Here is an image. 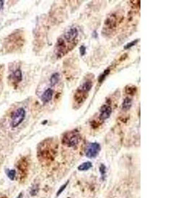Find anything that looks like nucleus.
Returning a JSON list of instances; mask_svg holds the SVG:
<instances>
[{
	"label": "nucleus",
	"mask_w": 177,
	"mask_h": 198,
	"mask_svg": "<svg viewBox=\"0 0 177 198\" xmlns=\"http://www.w3.org/2000/svg\"><path fill=\"white\" fill-rule=\"evenodd\" d=\"M78 31L71 27L59 37L55 45V52L58 58H62L75 48L78 43Z\"/></svg>",
	"instance_id": "f257e3e1"
},
{
	"label": "nucleus",
	"mask_w": 177,
	"mask_h": 198,
	"mask_svg": "<svg viewBox=\"0 0 177 198\" xmlns=\"http://www.w3.org/2000/svg\"><path fill=\"white\" fill-rule=\"evenodd\" d=\"M57 153V143L52 139L44 140L39 145L37 156L41 162L48 164L55 159Z\"/></svg>",
	"instance_id": "f03ea898"
},
{
	"label": "nucleus",
	"mask_w": 177,
	"mask_h": 198,
	"mask_svg": "<svg viewBox=\"0 0 177 198\" xmlns=\"http://www.w3.org/2000/svg\"><path fill=\"white\" fill-rule=\"evenodd\" d=\"M94 85V75L90 74V77H87L84 82L78 87L75 93L74 99L76 105H82L88 97V95Z\"/></svg>",
	"instance_id": "7ed1b4c3"
},
{
	"label": "nucleus",
	"mask_w": 177,
	"mask_h": 198,
	"mask_svg": "<svg viewBox=\"0 0 177 198\" xmlns=\"http://www.w3.org/2000/svg\"><path fill=\"white\" fill-rule=\"evenodd\" d=\"M122 19V15L121 13L118 12L110 13L105 21L102 34L108 36L109 34L114 33V31H116L117 27L119 26L120 24H121Z\"/></svg>",
	"instance_id": "20e7f679"
},
{
	"label": "nucleus",
	"mask_w": 177,
	"mask_h": 198,
	"mask_svg": "<svg viewBox=\"0 0 177 198\" xmlns=\"http://www.w3.org/2000/svg\"><path fill=\"white\" fill-rule=\"evenodd\" d=\"M81 140L82 137L79 131L74 130L68 131L63 136L62 144L68 147H75L79 144Z\"/></svg>",
	"instance_id": "39448f33"
},
{
	"label": "nucleus",
	"mask_w": 177,
	"mask_h": 198,
	"mask_svg": "<svg viewBox=\"0 0 177 198\" xmlns=\"http://www.w3.org/2000/svg\"><path fill=\"white\" fill-rule=\"evenodd\" d=\"M25 116V110L22 107L18 108L17 110L13 113L11 116V126H12V127H16L20 125L24 120Z\"/></svg>",
	"instance_id": "423d86ee"
},
{
	"label": "nucleus",
	"mask_w": 177,
	"mask_h": 198,
	"mask_svg": "<svg viewBox=\"0 0 177 198\" xmlns=\"http://www.w3.org/2000/svg\"><path fill=\"white\" fill-rule=\"evenodd\" d=\"M17 170L19 174V178L21 180H23L26 178L29 170V162L26 158H21L17 163Z\"/></svg>",
	"instance_id": "0eeeda50"
},
{
	"label": "nucleus",
	"mask_w": 177,
	"mask_h": 198,
	"mask_svg": "<svg viewBox=\"0 0 177 198\" xmlns=\"http://www.w3.org/2000/svg\"><path fill=\"white\" fill-rule=\"evenodd\" d=\"M101 150V147L99 143H92L88 146L86 152V156L88 158H96L99 154Z\"/></svg>",
	"instance_id": "6e6552de"
},
{
	"label": "nucleus",
	"mask_w": 177,
	"mask_h": 198,
	"mask_svg": "<svg viewBox=\"0 0 177 198\" xmlns=\"http://www.w3.org/2000/svg\"><path fill=\"white\" fill-rule=\"evenodd\" d=\"M111 113H112V108L109 105L104 104V105H103L101 106L100 109L99 116H98V118H99V120L100 121L104 122L110 117Z\"/></svg>",
	"instance_id": "1a4fd4ad"
},
{
	"label": "nucleus",
	"mask_w": 177,
	"mask_h": 198,
	"mask_svg": "<svg viewBox=\"0 0 177 198\" xmlns=\"http://www.w3.org/2000/svg\"><path fill=\"white\" fill-rule=\"evenodd\" d=\"M54 91L51 88H48L47 90L43 93L41 96V101L44 104L48 103L51 101V99L53 96Z\"/></svg>",
	"instance_id": "9d476101"
},
{
	"label": "nucleus",
	"mask_w": 177,
	"mask_h": 198,
	"mask_svg": "<svg viewBox=\"0 0 177 198\" xmlns=\"http://www.w3.org/2000/svg\"><path fill=\"white\" fill-rule=\"evenodd\" d=\"M132 104H133V100L130 97L125 98L124 99V101H123L122 105H121L122 110L125 112L129 110L130 108L132 106Z\"/></svg>",
	"instance_id": "9b49d317"
},
{
	"label": "nucleus",
	"mask_w": 177,
	"mask_h": 198,
	"mask_svg": "<svg viewBox=\"0 0 177 198\" xmlns=\"http://www.w3.org/2000/svg\"><path fill=\"white\" fill-rule=\"evenodd\" d=\"M60 80V74L56 72L54 73L50 78V83L51 86H55Z\"/></svg>",
	"instance_id": "f8f14e48"
},
{
	"label": "nucleus",
	"mask_w": 177,
	"mask_h": 198,
	"mask_svg": "<svg viewBox=\"0 0 177 198\" xmlns=\"http://www.w3.org/2000/svg\"><path fill=\"white\" fill-rule=\"evenodd\" d=\"M92 167V164L91 162H83L82 164L79 165L78 167V170L80 171H87Z\"/></svg>",
	"instance_id": "ddd939ff"
},
{
	"label": "nucleus",
	"mask_w": 177,
	"mask_h": 198,
	"mask_svg": "<svg viewBox=\"0 0 177 198\" xmlns=\"http://www.w3.org/2000/svg\"><path fill=\"white\" fill-rule=\"evenodd\" d=\"M13 77L16 82L17 83L21 82L22 80V72L21 71V69H18L17 70L15 71L14 73H13Z\"/></svg>",
	"instance_id": "4468645a"
},
{
	"label": "nucleus",
	"mask_w": 177,
	"mask_h": 198,
	"mask_svg": "<svg viewBox=\"0 0 177 198\" xmlns=\"http://www.w3.org/2000/svg\"><path fill=\"white\" fill-rule=\"evenodd\" d=\"M110 69H106V70L104 71V73H103L102 75L99 77V79H98V82H99L100 83H102L103 81H104L105 78L106 77V76L108 75V74L110 73Z\"/></svg>",
	"instance_id": "2eb2a0df"
},
{
	"label": "nucleus",
	"mask_w": 177,
	"mask_h": 198,
	"mask_svg": "<svg viewBox=\"0 0 177 198\" xmlns=\"http://www.w3.org/2000/svg\"><path fill=\"white\" fill-rule=\"evenodd\" d=\"M139 42V39H136V40H135V41H131V42H129V43H127L126 45H125V46H124V49H125V50H127V49H129L130 48H131V47H133V46H134L135 45H136V44H137V42Z\"/></svg>",
	"instance_id": "dca6fc26"
},
{
	"label": "nucleus",
	"mask_w": 177,
	"mask_h": 198,
	"mask_svg": "<svg viewBox=\"0 0 177 198\" xmlns=\"http://www.w3.org/2000/svg\"><path fill=\"white\" fill-rule=\"evenodd\" d=\"M68 182H66V183H65V184H63L60 188H59V190H58V191L57 192V196H60L62 193L64 192V190H65L66 188V187H67V186H68Z\"/></svg>",
	"instance_id": "f3484780"
},
{
	"label": "nucleus",
	"mask_w": 177,
	"mask_h": 198,
	"mask_svg": "<svg viewBox=\"0 0 177 198\" xmlns=\"http://www.w3.org/2000/svg\"><path fill=\"white\" fill-rule=\"evenodd\" d=\"M135 91H136L135 87H130L126 88V93L127 94H131V93H133V94H134Z\"/></svg>",
	"instance_id": "a211bd4d"
},
{
	"label": "nucleus",
	"mask_w": 177,
	"mask_h": 198,
	"mask_svg": "<svg viewBox=\"0 0 177 198\" xmlns=\"http://www.w3.org/2000/svg\"><path fill=\"white\" fill-rule=\"evenodd\" d=\"M16 171L15 170H9V172L7 173V175L9 178H11V180H13L16 176Z\"/></svg>",
	"instance_id": "6ab92c4d"
},
{
	"label": "nucleus",
	"mask_w": 177,
	"mask_h": 198,
	"mask_svg": "<svg viewBox=\"0 0 177 198\" xmlns=\"http://www.w3.org/2000/svg\"><path fill=\"white\" fill-rule=\"evenodd\" d=\"M100 173H101V174H102V176L103 177V176H105V174H106V166H104V165H101V166H100Z\"/></svg>",
	"instance_id": "aec40b11"
},
{
	"label": "nucleus",
	"mask_w": 177,
	"mask_h": 198,
	"mask_svg": "<svg viewBox=\"0 0 177 198\" xmlns=\"http://www.w3.org/2000/svg\"><path fill=\"white\" fill-rule=\"evenodd\" d=\"M86 47L84 46H81L80 47V55L82 56L85 55L86 52Z\"/></svg>",
	"instance_id": "412c9836"
},
{
	"label": "nucleus",
	"mask_w": 177,
	"mask_h": 198,
	"mask_svg": "<svg viewBox=\"0 0 177 198\" xmlns=\"http://www.w3.org/2000/svg\"><path fill=\"white\" fill-rule=\"evenodd\" d=\"M38 190H39V188L37 187V186L33 187L32 188L31 191V196H35V195L37 194Z\"/></svg>",
	"instance_id": "4be33fe9"
},
{
	"label": "nucleus",
	"mask_w": 177,
	"mask_h": 198,
	"mask_svg": "<svg viewBox=\"0 0 177 198\" xmlns=\"http://www.w3.org/2000/svg\"><path fill=\"white\" fill-rule=\"evenodd\" d=\"M4 5V2L2 1V0H0V10H2Z\"/></svg>",
	"instance_id": "5701e85b"
},
{
	"label": "nucleus",
	"mask_w": 177,
	"mask_h": 198,
	"mask_svg": "<svg viewBox=\"0 0 177 198\" xmlns=\"http://www.w3.org/2000/svg\"><path fill=\"white\" fill-rule=\"evenodd\" d=\"M17 198H23V194H22V193H21V194L17 196Z\"/></svg>",
	"instance_id": "b1692460"
}]
</instances>
